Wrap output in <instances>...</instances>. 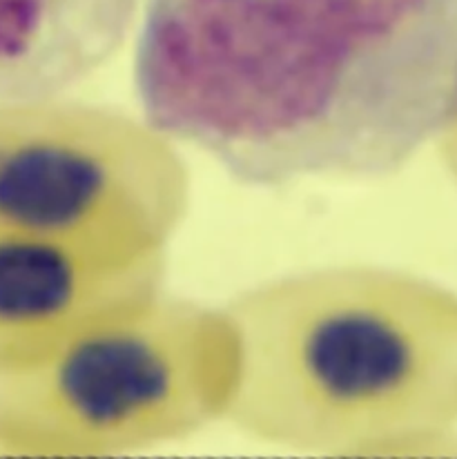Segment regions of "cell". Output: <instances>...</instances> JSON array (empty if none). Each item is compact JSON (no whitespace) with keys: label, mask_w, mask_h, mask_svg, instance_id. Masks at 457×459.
I'll use <instances>...</instances> for the list:
<instances>
[{"label":"cell","mask_w":457,"mask_h":459,"mask_svg":"<svg viewBox=\"0 0 457 459\" xmlns=\"http://www.w3.org/2000/svg\"><path fill=\"white\" fill-rule=\"evenodd\" d=\"M141 114L232 181L404 169L457 118V0H145Z\"/></svg>","instance_id":"1"},{"label":"cell","mask_w":457,"mask_h":459,"mask_svg":"<svg viewBox=\"0 0 457 459\" xmlns=\"http://www.w3.org/2000/svg\"><path fill=\"white\" fill-rule=\"evenodd\" d=\"M241 375L226 421L315 455L457 453V292L346 264L268 279L226 306Z\"/></svg>","instance_id":"2"},{"label":"cell","mask_w":457,"mask_h":459,"mask_svg":"<svg viewBox=\"0 0 457 459\" xmlns=\"http://www.w3.org/2000/svg\"><path fill=\"white\" fill-rule=\"evenodd\" d=\"M239 375L226 307L161 292L3 375L0 453L100 457L179 442L226 421Z\"/></svg>","instance_id":"3"},{"label":"cell","mask_w":457,"mask_h":459,"mask_svg":"<svg viewBox=\"0 0 457 459\" xmlns=\"http://www.w3.org/2000/svg\"><path fill=\"white\" fill-rule=\"evenodd\" d=\"M192 205L179 145L112 105L0 99V230L114 261L166 255Z\"/></svg>","instance_id":"4"},{"label":"cell","mask_w":457,"mask_h":459,"mask_svg":"<svg viewBox=\"0 0 457 459\" xmlns=\"http://www.w3.org/2000/svg\"><path fill=\"white\" fill-rule=\"evenodd\" d=\"M166 255L114 261L63 238L0 230V377L163 292Z\"/></svg>","instance_id":"5"},{"label":"cell","mask_w":457,"mask_h":459,"mask_svg":"<svg viewBox=\"0 0 457 459\" xmlns=\"http://www.w3.org/2000/svg\"><path fill=\"white\" fill-rule=\"evenodd\" d=\"M145 0H0V99L70 94L116 58Z\"/></svg>","instance_id":"6"},{"label":"cell","mask_w":457,"mask_h":459,"mask_svg":"<svg viewBox=\"0 0 457 459\" xmlns=\"http://www.w3.org/2000/svg\"><path fill=\"white\" fill-rule=\"evenodd\" d=\"M435 148L437 152H440L442 165H444L446 172H449L451 178L457 183V118L451 123L449 130L440 136Z\"/></svg>","instance_id":"7"}]
</instances>
